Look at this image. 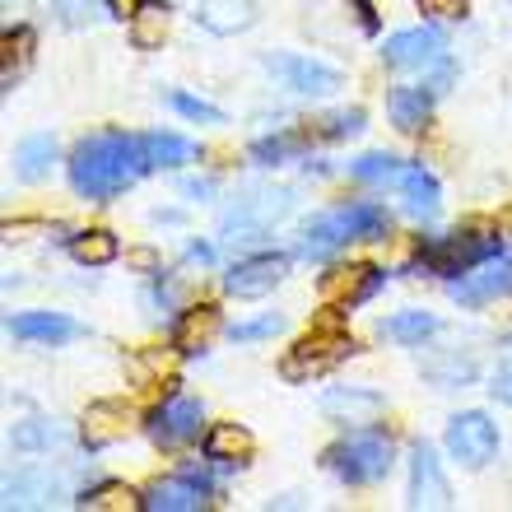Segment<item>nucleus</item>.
Masks as SVG:
<instances>
[{
    "label": "nucleus",
    "mask_w": 512,
    "mask_h": 512,
    "mask_svg": "<svg viewBox=\"0 0 512 512\" xmlns=\"http://www.w3.org/2000/svg\"><path fill=\"white\" fill-rule=\"evenodd\" d=\"M131 266H140V270H159V256L149 252V247H140V252H131Z\"/></svg>",
    "instance_id": "obj_43"
},
{
    "label": "nucleus",
    "mask_w": 512,
    "mask_h": 512,
    "mask_svg": "<svg viewBox=\"0 0 512 512\" xmlns=\"http://www.w3.org/2000/svg\"><path fill=\"white\" fill-rule=\"evenodd\" d=\"M401 196H405V210H410V215L429 219L433 210H438V182H433L424 168H405L401 173Z\"/></svg>",
    "instance_id": "obj_27"
},
{
    "label": "nucleus",
    "mask_w": 512,
    "mask_h": 512,
    "mask_svg": "<svg viewBox=\"0 0 512 512\" xmlns=\"http://www.w3.org/2000/svg\"><path fill=\"white\" fill-rule=\"evenodd\" d=\"M308 145V135H275V140H256L252 145V154L261 163H280V159H289V154H298V149Z\"/></svg>",
    "instance_id": "obj_35"
},
{
    "label": "nucleus",
    "mask_w": 512,
    "mask_h": 512,
    "mask_svg": "<svg viewBox=\"0 0 512 512\" xmlns=\"http://www.w3.org/2000/svg\"><path fill=\"white\" fill-rule=\"evenodd\" d=\"M499 229H503V233H512V210H508V215L499 219Z\"/></svg>",
    "instance_id": "obj_47"
},
{
    "label": "nucleus",
    "mask_w": 512,
    "mask_h": 512,
    "mask_svg": "<svg viewBox=\"0 0 512 512\" xmlns=\"http://www.w3.org/2000/svg\"><path fill=\"white\" fill-rule=\"evenodd\" d=\"M70 256H75L80 266H108L112 256H117V238H112L108 229L75 233V238H70Z\"/></svg>",
    "instance_id": "obj_30"
},
{
    "label": "nucleus",
    "mask_w": 512,
    "mask_h": 512,
    "mask_svg": "<svg viewBox=\"0 0 512 512\" xmlns=\"http://www.w3.org/2000/svg\"><path fill=\"white\" fill-rule=\"evenodd\" d=\"M56 10L66 14L70 24H84V19H89V14H94V0H52Z\"/></svg>",
    "instance_id": "obj_41"
},
{
    "label": "nucleus",
    "mask_w": 512,
    "mask_h": 512,
    "mask_svg": "<svg viewBox=\"0 0 512 512\" xmlns=\"http://www.w3.org/2000/svg\"><path fill=\"white\" fill-rule=\"evenodd\" d=\"M126 405H117V401H94L89 410H84V424H80V438H84V447H112L117 438H126Z\"/></svg>",
    "instance_id": "obj_17"
},
{
    "label": "nucleus",
    "mask_w": 512,
    "mask_h": 512,
    "mask_svg": "<svg viewBox=\"0 0 512 512\" xmlns=\"http://www.w3.org/2000/svg\"><path fill=\"white\" fill-rule=\"evenodd\" d=\"M28 56H33V28H14V33H5V89L14 84V75H24Z\"/></svg>",
    "instance_id": "obj_33"
},
{
    "label": "nucleus",
    "mask_w": 512,
    "mask_h": 512,
    "mask_svg": "<svg viewBox=\"0 0 512 512\" xmlns=\"http://www.w3.org/2000/svg\"><path fill=\"white\" fill-rule=\"evenodd\" d=\"M284 270H289L284 256H270V252L266 256H247V261H238V266L224 275V289H229L233 298H261L284 280Z\"/></svg>",
    "instance_id": "obj_12"
},
{
    "label": "nucleus",
    "mask_w": 512,
    "mask_h": 512,
    "mask_svg": "<svg viewBox=\"0 0 512 512\" xmlns=\"http://www.w3.org/2000/svg\"><path fill=\"white\" fill-rule=\"evenodd\" d=\"M280 331V317L270 312V317H261V322H243V326H233V340H266Z\"/></svg>",
    "instance_id": "obj_38"
},
{
    "label": "nucleus",
    "mask_w": 512,
    "mask_h": 512,
    "mask_svg": "<svg viewBox=\"0 0 512 512\" xmlns=\"http://www.w3.org/2000/svg\"><path fill=\"white\" fill-rule=\"evenodd\" d=\"M168 103H173L182 117H191V122H210V126L224 122V112H219V108H210V103H201V98L182 94V89H173V94H168Z\"/></svg>",
    "instance_id": "obj_36"
},
{
    "label": "nucleus",
    "mask_w": 512,
    "mask_h": 512,
    "mask_svg": "<svg viewBox=\"0 0 512 512\" xmlns=\"http://www.w3.org/2000/svg\"><path fill=\"white\" fill-rule=\"evenodd\" d=\"M350 177L354 182H391V177H401V168L391 154H364L350 163Z\"/></svg>",
    "instance_id": "obj_34"
},
{
    "label": "nucleus",
    "mask_w": 512,
    "mask_h": 512,
    "mask_svg": "<svg viewBox=\"0 0 512 512\" xmlns=\"http://www.w3.org/2000/svg\"><path fill=\"white\" fill-rule=\"evenodd\" d=\"M354 10H359V24L368 28V33H373V28H378V14H373V5H368V0H350Z\"/></svg>",
    "instance_id": "obj_42"
},
{
    "label": "nucleus",
    "mask_w": 512,
    "mask_h": 512,
    "mask_svg": "<svg viewBox=\"0 0 512 512\" xmlns=\"http://www.w3.org/2000/svg\"><path fill=\"white\" fill-rule=\"evenodd\" d=\"M447 294L457 298V303H466V308H480V303H489V298L512 294V252L489 256L475 275H461V280L447 284Z\"/></svg>",
    "instance_id": "obj_6"
},
{
    "label": "nucleus",
    "mask_w": 512,
    "mask_h": 512,
    "mask_svg": "<svg viewBox=\"0 0 512 512\" xmlns=\"http://www.w3.org/2000/svg\"><path fill=\"white\" fill-rule=\"evenodd\" d=\"M266 70L280 75L284 89H294V94H331V89H340V70L308 61V56H266Z\"/></svg>",
    "instance_id": "obj_10"
},
{
    "label": "nucleus",
    "mask_w": 512,
    "mask_h": 512,
    "mask_svg": "<svg viewBox=\"0 0 512 512\" xmlns=\"http://www.w3.org/2000/svg\"><path fill=\"white\" fill-rule=\"evenodd\" d=\"M387 233V210H378V205H336V210H326V215H317L308 224V233H303V256L308 261H322V256H331L336 247L345 243H359V238H382Z\"/></svg>",
    "instance_id": "obj_2"
},
{
    "label": "nucleus",
    "mask_w": 512,
    "mask_h": 512,
    "mask_svg": "<svg viewBox=\"0 0 512 512\" xmlns=\"http://www.w3.org/2000/svg\"><path fill=\"white\" fill-rule=\"evenodd\" d=\"M70 433L56 424V419H28L14 429V447H24V452H42V447H66Z\"/></svg>",
    "instance_id": "obj_32"
},
{
    "label": "nucleus",
    "mask_w": 512,
    "mask_h": 512,
    "mask_svg": "<svg viewBox=\"0 0 512 512\" xmlns=\"http://www.w3.org/2000/svg\"><path fill=\"white\" fill-rule=\"evenodd\" d=\"M447 452H452V461L480 471V466L499 452V429L489 424V415L466 410V415H457L452 424H447Z\"/></svg>",
    "instance_id": "obj_5"
},
{
    "label": "nucleus",
    "mask_w": 512,
    "mask_h": 512,
    "mask_svg": "<svg viewBox=\"0 0 512 512\" xmlns=\"http://www.w3.org/2000/svg\"><path fill=\"white\" fill-rule=\"evenodd\" d=\"M145 508L149 512H201L210 508L205 480L196 485V475H173V480H154L145 489Z\"/></svg>",
    "instance_id": "obj_14"
},
{
    "label": "nucleus",
    "mask_w": 512,
    "mask_h": 512,
    "mask_svg": "<svg viewBox=\"0 0 512 512\" xmlns=\"http://www.w3.org/2000/svg\"><path fill=\"white\" fill-rule=\"evenodd\" d=\"M145 149H149V163L154 168H177V163H191L196 159V145L191 140H182V135H145Z\"/></svg>",
    "instance_id": "obj_31"
},
{
    "label": "nucleus",
    "mask_w": 512,
    "mask_h": 512,
    "mask_svg": "<svg viewBox=\"0 0 512 512\" xmlns=\"http://www.w3.org/2000/svg\"><path fill=\"white\" fill-rule=\"evenodd\" d=\"M210 256H215V252H210V247H201V243L191 247V261H201V266H210Z\"/></svg>",
    "instance_id": "obj_46"
},
{
    "label": "nucleus",
    "mask_w": 512,
    "mask_h": 512,
    "mask_svg": "<svg viewBox=\"0 0 512 512\" xmlns=\"http://www.w3.org/2000/svg\"><path fill=\"white\" fill-rule=\"evenodd\" d=\"M112 5V14H122V19H131L135 10H140V0H108Z\"/></svg>",
    "instance_id": "obj_44"
},
{
    "label": "nucleus",
    "mask_w": 512,
    "mask_h": 512,
    "mask_svg": "<svg viewBox=\"0 0 512 512\" xmlns=\"http://www.w3.org/2000/svg\"><path fill=\"white\" fill-rule=\"evenodd\" d=\"M284 210H289V191H261V196L243 201L229 219H224V233H229L233 243H247V238H256V233H266V224L270 219H280Z\"/></svg>",
    "instance_id": "obj_13"
},
{
    "label": "nucleus",
    "mask_w": 512,
    "mask_h": 512,
    "mask_svg": "<svg viewBox=\"0 0 512 512\" xmlns=\"http://www.w3.org/2000/svg\"><path fill=\"white\" fill-rule=\"evenodd\" d=\"M378 331H382V340H396V345H424V340L438 331V317L410 308V312H396L391 322H382Z\"/></svg>",
    "instance_id": "obj_25"
},
{
    "label": "nucleus",
    "mask_w": 512,
    "mask_h": 512,
    "mask_svg": "<svg viewBox=\"0 0 512 512\" xmlns=\"http://www.w3.org/2000/svg\"><path fill=\"white\" fill-rule=\"evenodd\" d=\"M56 163V140L52 135H28V140H19V149H14V168H19V177L24 182H38V177H47V168Z\"/></svg>",
    "instance_id": "obj_26"
},
{
    "label": "nucleus",
    "mask_w": 512,
    "mask_h": 512,
    "mask_svg": "<svg viewBox=\"0 0 512 512\" xmlns=\"http://www.w3.org/2000/svg\"><path fill=\"white\" fill-rule=\"evenodd\" d=\"M419 5H424V14H443V19H461L471 0H419Z\"/></svg>",
    "instance_id": "obj_39"
},
{
    "label": "nucleus",
    "mask_w": 512,
    "mask_h": 512,
    "mask_svg": "<svg viewBox=\"0 0 512 512\" xmlns=\"http://www.w3.org/2000/svg\"><path fill=\"white\" fill-rule=\"evenodd\" d=\"M322 415L336 424H373L382 415V396L364 387H331L322 396Z\"/></svg>",
    "instance_id": "obj_15"
},
{
    "label": "nucleus",
    "mask_w": 512,
    "mask_h": 512,
    "mask_svg": "<svg viewBox=\"0 0 512 512\" xmlns=\"http://www.w3.org/2000/svg\"><path fill=\"white\" fill-rule=\"evenodd\" d=\"M252 433L243 424H215L205 433V457L210 461H247L252 457Z\"/></svg>",
    "instance_id": "obj_23"
},
{
    "label": "nucleus",
    "mask_w": 512,
    "mask_h": 512,
    "mask_svg": "<svg viewBox=\"0 0 512 512\" xmlns=\"http://www.w3.org/2000/svg\"><path fill=\"white\" fill-rule=\"evenodd\" d=\"M10 336L19 340H42V345H61V340H75L80 326L61 317V312H24V317H10Z\"/></svg>",
    "instance_id": "obj_18"
},
{
    "label": "nucleus",
    "mask_w": 512,
    "mask_h": 512,
    "mask_svg": "<svg viewBox=\"0 0 512 512\" xmlns=\"http://www.w3.org/2000/svg\"><path fill=\"white\" fill-rule=\"evenodd\" d=\"M489 391H494L499 401H508V405H512V354L503 359L499 368H494V387H489Z\"/></svg>",
    "instance_id": "obj_40"
},
{
    "label": "nucleus",
    "mask_w": 512,
    "mask_h": 512,
    "mask_svg": "<svg viewBox=\"0 0 512 512\" xmlns=\"http://www.w3.org/2000/svg\"><path fill=\"white\" fill-rule=\"evenodd\" d=\"M80 508H89V512H131V508H145V499H140L135 489L108 480V485H98V489H89V494H80Z\"/></svg>",
    "instance_id": "obj_29"
},
{
    "label": "nucleus",
    "mask_w": 512,
    "mask_h": 512,
    "mask_svg": "<svg viewBox=\"0 0 512 512\" xmlns=\"http://www.w3.org/2000/svg\"><path fill=\"white\" fill-rule=\"evenodd\" d=\"M443 52H447V42L438 28H405V33L387 38V66H401V70L438 66Z\"/></svg>",
    "instance_id": "obj_11"
},
{
    "label": "nucleus",
    "mask_w": 512,
    "mask_h": 512,
    "mask_svg": "<svg viewBox=\"0 0 512 512\" xmlns=\"http://www.w3.org/2000/svg\"><path fill=\"white\" fill-rule=\"evenodd\" d=\"M182 191H187V196H210V191H215V182H205V177H201V182H187Z\"/></svg>",
    "instance_id": "obj_45"
},
{
    "label": "nucleus",
    "mask_w": 512,
    "mask_h": 512,
    "mask_svg": "<svg viewBox=\"0 0 512 512\" xmlns=\"http://www.w3.org/2000/svg\"><path fill=\"white\" fill-rule=\"evenodd\" d=\"M387 112H391V122L401 126L405 135H415V131H424V122H429L433 94L429 89H415V84H401V89H391Z\"/></svg>",
    "instance_id": "obj_20"
},
{
    "label": "nucleus",
    "mask_w": 512,
    "mask_h": 512,
    "mask_svg": "<svg viewBox=\"0 0 512 512\" xmlns=\"http://www.w3.org/2000/svg\"><path fill=\"white\" fill-rule=\"evenodd\" d=\"M326 466L340 475V480H350V485H373L382 480L391 466V438L387 433H350L345 443H336L326 452Z\"/></svg>",
    "instance_id": "obj_3"
},
{
    "label": "nucleus",
    "mask_w": 512,
    "mask_h": 512,
    "mask_svg": "<svg viewBox=\"0 0 512 512\" xmlns=\"http://www.w3.org/2000/svg\"><path fill=\"white\" fill-rule=\"evenodd\" d=\"M196 433H201V401H191V396H173L149 415V438L159 447H182Z\"/></svg>",
    "instance_id": "obj_9"
},
{
    "label": "nucleus",
    "mask_w": 512,
    "mask_h": 512,
    "mask_svg": "<svg viewBox=\"0 0 512 512\" xmlns=\"http://www.w3.org/2000/svg\"><path fill=\"white\" fill-rule=\"evenodd\" d=\"M163 38H168V5L163 0H140V10L131 14V42L154 52V47H163Z\"/></svg>",
    "instance_id": "obj_22"
},
{
    "label": "nucleus",
    "mask_w": 512,
    "mask_h": 512,
    "mask_svg": "<svg viewBox=\"0 0 512 512\" xmlns=\"http://www.w3.org/2000/svg\"><path fill=\"white\" fill-rule=\"evenodd\" d=\"M424 378L438 382V387H461V382H471L475 378V359L471 354H433V359H424Z\"/></svg>",
    "instance_id": "obj_28"
},
{
    "label": "nucleus",
    "mask_w": 512,
    "mask_h": 512,
    "mask_svg": "<svg viewBox=\"0 0 512 512\" xmlns=\"http://www.w3.org/2000/svg\"><path fill=\"white\" fill-rule=\"evenodd\" d=\"M56 494H61V485H56L52 475H14L10 485H5V503L10 508H42V503H56Z\"/></svg>",
    "instance_id": "obj_24"
},
{
    "label": "nucleus",
    "mask_w": 512,
    "mask_h": 512,
    "mask_svg": "<svg viewBox=\"0 0 512 512\" xmlns=\"http://www.w3.org/2000/svg\"><path fill=\"white\" fill-rule=\"evenodd\" d=\"M196 24L205 33H215V38H233V33H243V28L256 24V5L252 0H201Z\"/></svg>",
    "instance_id": "obj_16"
},
{
    "label": "nucleus",
    "mask_w": 512,
    "mask_h": 512,
    "mask_svg": "<svg viewBox=\"0 0 512 512\" xmlns=\"http://www.w3.org/2000/svg\"><path fill=\"white\" fill-rule=\"evenodd\" d=\"M359 126H364V112H336V117H326L317 135H326V140H340V135H354Z\"/></svg>",
    "instance_id": "obj_37"
},
{
    "label": "nucleus",
    "mask_w": 512,
    "mask_h": 512,
    "mask_svg": "<svg viewBox=\"0 0 512 512\" xmlns=\"http://www.w3.org/2000/svg\"><path fill=\"white\" fill-rule=\"evenodd\" d=\"M378 289V270L373 266H340L331 275H322V298L326 303H354Z\"/></svg>",
    "instance_id": "obj_21"
},
{
    "label": "nucleus",
    "mask_w": 512,
    "mask_h": 512,
    "mask_svg": "<svg viewBox=\"0 0 512 512\" xmlns=\"http://www.w3.org/2000/svg\"><path fill=\"white\" fill-rule=\"evenodd\" d=\"M345 354H354V340L350 336H340V331H312V336H303L294 350L284 354L280 373L289 382L317 378V373H326L331 364H340Z\"/></svg>",
    "instance_id": "obj_4"
},
{
    "label": "nucleus",
    "mask_w": 512,
    "mask_h": 512,
    "mask_svg": "<svg viewBox=\"0 0 512 512\" xmlns=\"http://www.w3.org/2000/svg\"><path fill=\"white\" fill-rule=\"evenodd\" d=\"M149 149L145 135H122V131H98L75 145L70 154V182L89 201H108L117 191L135 187L149 173Z\"/></svg>",
    "instance_id": "obj_1"
},
{
    "label": "nucleus",
    "mask_w": 512,
    "mask_h": 512,
    "mask_svg": "<svg viewBox=\"0 0 512 512\" xmlns=\"http://www.w3.org/2000/svg\"><path fill=\"white\" fill-rule=\"evenodd\" d=\"M452 503V489L443 480V466L433 457L429 443L410 447V508H447Z\"/></svg>",
    "instance_id": "obj_8"
},
{
    "label": "nucleus",
    "mask_w": 512,
    "mask_h": 512,
    "mask_svg": "<svg viewBox=\"0 0 512 512\" xmlns=\"http://www.w3.org/2000/svg\"><path fill=\"white\" fill-rule=\"evenodd\" d=\"M489 256H499V238H489V233H457V238H443L438 247H429L424 266L457 275L466 266H485Z\"/></svg>",
    "instance_id": "obj_7"
},
{
    "label": "nucleus",
    "mask_w": 512,
    "mask_h": 512,
    "mask_svg": "<svg viewBox=\"0 0 512 512\" xmlns=\"http://www.w3.org/2000/svg\"><path fill=\"white\" fill-rule=\"evenodd\" d=\"M219 308H210V303H201V308H187L182 312V322H177V331H173V345L182 354H196V350H205L210 340L219 336Z\"/></svg>",
    "instance_id": "obj_19"
}]
</instances>
